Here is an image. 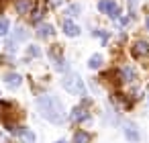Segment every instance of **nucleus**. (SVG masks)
<instances>
[{"instance_id":"f257e3e1","label":"nucleus","mask_w":149,"mask_h":143,"mask_svg":"<svg viewBox=\"0 0 149 143\" xmlns=\"http://www.w3.org/2000/svg\"><path fill=\"white\" fill-rule=\"evenodd\" d=\"M37 108L41 112V116L53 125H61L65 121V108L61 104V100L55 94H43L37 98Z\"/></svg>"},{"instance_id":"f03ea898","label":"nucleus","mask_w":149,"mask_h":143,"mask_svg":"<svg viewBox=\"0 0 149 143\" xmlns=\"http://www.w3.org/2000/svg\"><path fill=\"white\" fill-rule=\"evenodd\" d=\"M61 86H63V88H65V92H70V94L86 96V84H84V80H82L76 72L65 74V76H63V80H61Z\"/></svg>"},{"instance_id":"7ed1b4c3","label":"nucleus","mask_w":149,"mask_h":143,"mask_svg":"<svg viewBox=\"0 0 149 143\" xmlns=\"http://www.w3.org/2000/svg\"><path fill=\"white\" fill-rule=\"evenodd\" d=\"M123 133H125V139L131 141V143H139L141 141V133H139L135 123H125L123 125Z\"/></svg>"},{"instance_id":"20e7f679","label":"nucleus","mask_w":149,"mask_h":143,"mask_svg":"<svg viewBox=\"0 0 149 143\" xmlns=\"http://www.w3.org/2000/svg\"><path fill=\"white\" fill-rule=\"evenodd\" d=\"M15 133L19 135V139H21L23 143H37L35 133H33L31 129H27V127H17V129H15Z\"/></svg>"},{"instance_id":"39448f33","label":"nucleus","mask_w":149,"mask_h":143,"mask_svg":"<svg viewBox=\"0 0 149 143\" xmlns=\"http://www.w3.org/2000/svg\"><path fill=\"white\" fill-rule=\"evenodd\" d=\"M131 53H133V57H145V55H149V43L147 41H137L133 47H131Z\"/></svg>"},{"instance_id":"423d86ee","label":"nucleus","mask_w":149,"mask_h":143,"mask_svg":"<svg viewBox=\"0 0 149 143\" xmlns=\"http://www.w3.org/2000/svg\"><path fill=\"white\" fill-rule=\"evenodd\" d=\"M61 27H63V33H65L68 37H78V35H80V27H78L74 21H70V19H63Z\"/></svg>"},{"instance_id":"0eeeda50","label":"nucleus","mask_w":149,"mask_h":143,"mask_svg":"<svg viewBox=\"0 0 149 143\" xmlns=\"http://www.w3.org/2000/svg\"><path fill=\"white\" fill-rule=\"evenodd\" d=\"M15 6L21 15H29L35 6V0H15Z\"/></svg>"},{"instance_id":"6e6552de","label":"nucleus","mask_w":149,"mask_h":143,"mask_svg":"<svg viewBox=\"0 0 149 143\" xmlns=\"http://www.w3.org/2000/svg\"><path fill=\"white\" fill-rule=\"evenodd\" d=\"M4 84H6L10 90H15V88H19V86L23 84V78H21L19 74H6V76H4Z\"/></svg>"},{"instance_id":"1a4fd4ad","label":"nucleus","mask_w":149,"mask_h":143,"mask_svg":"<svg viewBox=\"0 0 149 143\" xmlns=\"http://www.w3.org/2000/svg\"><path fill=\"white\" fill-rule=\"evenodd\" d=\"M70 119H72V121H76V123H82V121H88V119H90V114H88L84 108H80V106H78V108H74V110H72Z\"/></svg>"},{"instance_id":"9d476101","label":"nucleus","mask_w":149,"mask_h":143,"mask_svg":"<svg viewBox=\"0 0 149 143\" xmlns=\"http://www.w3.org/2000/svg\"><path fill=\"white\" fill-rule=\"evenodd\" d=\"M92 141V135L88 133V131H76V135H74V143H90Z\"/></svg>"},{"instance_id":"9b49d317","label":"nucleus","mask_w":149,"mask_h":143,"mask_svg":"<svg viewBox=\"0 0 149 143\" xmlns=\"http://www.w3.org/2000/svg\"><path fill=\"white\" fill-rule=\"evenodd\" d=\"M102 61H104V57H102L100 53H94V55L88 59V68H90V70H98V68H102Z\"/></svg>"},{"instance_id":"f8f14e48","label":"nucleus","mask_w":149,"mask_h":143,"mask_svg":"<svg viewBox=\"0 0 149 143\" xmlns=\"http://www.w3.org/2000/svg\"><path fill=\"white\" fill-rule=\"evenodd\" d=\"M53 33H55V31H53V27H51V25H41V27H39V31H37V35H39L41 39L53 37Z\"/></svg>"},{"instance_id":"ddd939ff","label":"nucleus","mask_w":149,"mask_h":143,"mask_svg":"<svg viewBox=\"0 0 149 143\" xmlns=\"http://www.w3.org/2000/svg\"><path fill=\"white\" fill-rule=\"evenodd\" d=\"M123 78H125V82H135L137 80V74H135V70L131 66H125L123 68Z\"/></svg>"},{"instance_id":"4468645a","label":"nucleus","mask_w":149,"mask_h":143,"mask_svg":"<svg viewBox=\"0 0 149 143\" xmlns=\"http://www.w3.org/2000/svg\"><path fill=\"white\" fill-rule=\"evenodd\" d=\"M106 13H108V17H110L112 21L120 17V8H118V4L114 2V0H110V6H108V10H106Z\"/></svg>"},{"instance_id":"2eb2a0df","label":"nucleus","mask_w":149,"mask_h":143,"mask_svg":"<svg viewBox=\"0 0 149 143\" xmlns=\"http://www.w3.org/2000/svg\"><path fill=\"white\" fill-rule=\"evenodd\" d=\"M27 37H29V33L25 31V27H17V31H15V35H13V41L19 43V41H25Z\"/></svg>"},{"instance_id":"dca6fc26","label":"nucleus","mask_w":149,"mask_h":143,"mask_svg":"<svg viewBox=\"0 0 149 143\" xmlns=\"http://www.w3.org/2000/svg\"><path fill=\"white\" fill-rule=\"evenodd\" d=\"M8 27H10L8 19H0V37H4L8 33Z\"/></svg>"},{"instance_id":"f3484780","label":"nucleus","mask_w":149,"mask_h":143,"mask_svg":"<svg viewBox=\"0 0 149 143\" xmlns=\"http://www.w3.org/2000/svg\"><path fill=\"white\" fill-rule=\"evenodd\" d=\"M80 13H82V6H80V4H72V6L68 8V15H70V17H80Z\"/></svg>"},{"instance_id":"a211bd4d","label":"nucleus","mask_w":149,"mask_h":143,"mask_svg":"<svg viewBox=\"0 0 149 143\" xmlns=\"http://www.w3.org/2000/svg\"><path fill=\"white\" fill-rule=\"evenodd\" d=\"M27 53H29L31 57H39V55H41V49H39L37 45H29V47H27Z\"/></svg>"},{"instance_id":"6ab92c4d","label":"nucleus","mask_w":149,"mask_h":143,"mask_svg":"<svg viewBox=\"0 0 149 143\" xmlns=\"http://www.w3.org/2000/svg\"><path fill=\"white\" fill-rule=\"evenodd\" d=\"M127 4H129V15L135 17V15H137V0H129Z\"/></svg>"},{"instance_id":"aec40b11","label":"nucleus","mask_w":149,"mask_h":143,"mask_svg":"<svg viewBox=\"0 0 149 143\" xmlns=\"http://www.w3.org/2000/svg\"><path fill=\"white\" fill-rule=\"evenodd\" d=\"M108 6H110V0H100L98 2V10H102V13H106Z\"/></svg>"},{"instance_id":"412c9836","label":"nucleus","mask_w":149,"mask_h":143,"mask_svg":"<svg viewBox=\"0 0 149 143\" xmlns=\"http://www.w3.org/2000/svg\"><path fill=\"white\" fill-rule=\"evenodd\" d=\"M41 17H43V10H41V8H37V10H35V15L31 17V21H33V23H39V21H41Z\"/></svg>"},{"instance_id":"4be33fe9","label":"nucleus","mask_w":149,"mask_h":143,"mask_svg":"<svg viewBox=\"0 0 149 143\" xmlns=\"http://www.w3.org/2000/svg\"><path fill=\"white\" fill-rule=\"evenodd\" d=\"M145 29H147V31H149V19H147V21H145Z\"/></svg>"},{"instance_id":"5701e85b","label":"nucleus","mask_w":149,"mask_h":143,"mask_svg":"<svg viewBox=\"0 0 149 143\" xmlns=\"http://www.w3.org/2000/svg\"><path fill=\"white\" fill-rule=\"evenodd\" d=\"M55 143H68V141H65V139H59V141H55Z\"/></svg>"}]
</instances>
